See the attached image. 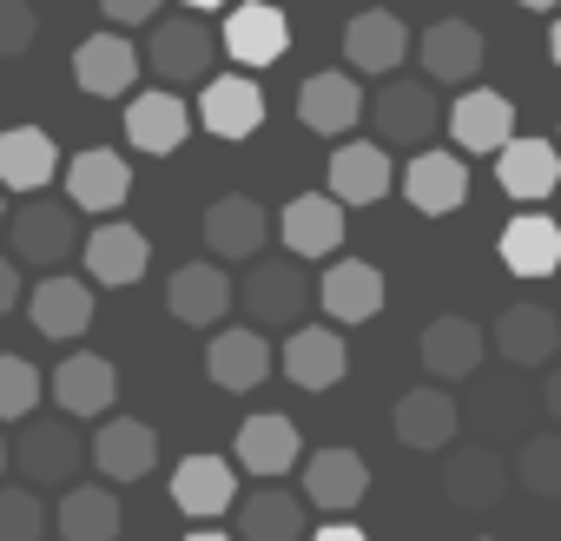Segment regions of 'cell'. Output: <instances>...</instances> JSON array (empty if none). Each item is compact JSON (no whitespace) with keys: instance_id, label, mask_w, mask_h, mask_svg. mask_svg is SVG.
<instances>
[{"instance_id":"d4e9b609","label":"cell","mask_w":561,"mask_h":541,"mask_svg":"<svg viewBox=\"0 0 561 541\" xmlns=\"http://www.w3.org/2000/svg\"><path fill=\"white\" fill-rule=\"evenodd\" d=\"M456 429H462V403L449 396V390H403V403H397V442L403 449H423V456H443L449 442H456Z\"/></svg>"},{"instance_id":"4316f807","label":"cell","mask_w":561,"mask_h":541,"mask_svg":"<svg viewBox=\"0 0 561 541\" xmlns=\"http://www.w3.org/2000/svg\"><path fill=\"white\" fill-rule=\"evenodd\" d=\"M277 238L291 244V257H337L344 244V205L331 192H298L277 218Z\"/></svg>"},{"instance_id":"cb8c5ba5","label":"cell","mask_w":561,"mask_h":541,"mask_svg":"<svg viewBox=\"0 0 561 541\" xmlns=\"http://www.w3.org/2000/svg\"><path fill=\"white\" fill-rule=\"evenodd\" d=\"M47 390H54V403H60L67 416H106L113 396H119V370H113V357H100V350H73V357L47 377Z\"/></svg>"},{"instance_id":"7a4b0ae2","label":"cell","mask_w":561,"mask_h":541,"mask_svg":"<svg viewBox=\"0 0 561 541\" xmlns=\"http://www.w3.org/2000/svg\"><path fill=\"white\" fill-rule=\"evenodd\" d=\"M14 244V264H67L80 251V231H73V205H54V198H27L21 211H8V231H0Z\"/></svg>"},{"instance_id":"5b68a950","label":"cell","mask_w":561,"mask_h":541,"mask_svg":"<svg viewBox=\"0 0 561 541\" xmlns=\"http://www.w3.org/2000/svg\"><path fill=\"white\" fill-rule=\"evenodd\" d=\"M218 41H225V54L238 67H271V60L291 54V21H285V8H271V0H238L225 14Z\"/></svg>"},{"instance_id":"52a82bcc","label":"cell","mask_w":561,"mask_h":541,"mask_svg":"<svg viewBox=\"0 0 561 541\" xmlns=\"http://www.w3.org/2000/svg\"><path fill=\"white\" fill-rule=\"evenodd\" d=\"M218 47H225V41H218L205 21H159L146 60H152V73H159L165 87H185V80H205V73H211Z\"/></svg>"},{"instance_id":"60d3db41","label":"cell","mask_w":561,"mask_h":541,"mask_svg":"<svg viewBox=\"0 0 561 541\" xmlns=\"http://www.w3.org/2000/svg\"><path fill=\"white\" fill-rule=\"evenodd\" d=\"M41 390H47V377H41L27 357H0V423H21V416H34Z\"/></svg>"},{"instance_id":"b9f144b4","label":"cell","mask_w":561,"mask_h":541,"mask_svg":"<svg viewBox=\"0 0 561 541\" xmlns=\"http://www.w3.org/2000/svg\"><path fill=\"white\" fill-rule=\"evenodd\" d=\"M47 534V502L14 482V488H0V541H41Z\"/></svg>"},{"instance_id":"1f68e13d","label":"cell","mask_w":561,"mask_h":541,"mask_svg":"<svg viewBox=\"0 0 561 541\" xmlns=\"http://www.w3.org/2000/svg\"><path fill=\"white\" fill-rule=\"evenodd\" d=\"M462 416L482 429V442H528V423H535V390L502 383V377H482V390L469 396V410H462Z\"/></svg>"},{"instance_id":"f5cc1de1","label":"cell","mask_w":561,"mask_h":541,"mask_svg":"<svg viewBox=\"0 0 561 541\" xmlns=\"http://www.w3.org/2000/svg\"><path fill=\"white\" fill-rule=\"evenodd\" d=\"M8 462H14V442H8V436H0V475H8Z\"/></svg>"},{"instance_id":"277c9868","label":"cell","mask_w":561,"mask_h":541,"mask_svg":"<svg viewBox=\"0 0 561 541\" xmlns=\"http://www.w3.org/2000/svg\"><path fill=\"white\" fill-rule=\"evenodd\" d=\"M80 462H87V442L60 416H34V429L14 436V469H21L27 488H67Z\"/></svg>"},{"instance_id":"44dd1931","label":"cell","mask_w":561,"mask_h":541,"mask_svg":"<svg viewBox=\"0 0 561 541\" xmlns=\"http://www.w3.org/2000/svg\"><path fill=\"white\" fill-rule=\"evenodd\" d=\"M482 27L476 21H436L423 41H416V60H423V73L436 80V87H469L476 73H482Z\"/></svg>"},{"instance_id":"d590c367","label":"cell","mask_w":561,"mask_h":541,"mask_svg":"<svg viewBox=\"0 0 561 541\" xmlns=\"http://www.w3.org/2000/svg\"><path fill=\"white\" fill-rule=\"evenodd\" d=\"M205 370H211L218 390H238V396H244V390H257V383L271 377V344H264L257 331H244V324H238V331H218V337L205 344Z\"/></svg>"},{"instance_id":"9a60e30c","label":"cell","mask_w":561,"mask_h":541,"mask_svg":"<svg viewBox=\"0 0 561 541\" xmlns=\"http://www.w3.org/2000/svg\"><path fill=\"white\" fill-rule=\"evenodd\" d=\"M73 80L80 93L93 100H133V80H139V54L126 34H87L73 47Z\"/></svg>"},{"instance_id":"4dcf8cb0","label":"cell","mask_w":561,"mask_h":541,"mask_svg":"<svg viewBox=\"0 0 561 541\" xmlns=\"http://www.w3.org/2000/svg\"><path fill=\"white\" fill-rule=\"evenodd\" d=\"M495 179H502L508 198L541 205L548 192H561V146H548V139H508L495 152Z\"/></svg>"},{"instance_id":"816d5d0a","label":"cell","mask_w":561,"mask_h":541,"mask_svg":"<svg viewBox=\"0 0 561 541\" xmlns=\"http://www.w3.org/2000/svg\"><path fill=\"white\" fill-rule=\"evenodd\" d=\"M185 541H231V534H218V528H198V534H185Z\"/></svg>"},{"instance_id":"74e56055","label":"cell","mask_w":561,"mask_h":541,"mask_svg":"<svg viewBox=\"0 0 561 541\" xmlns=\"http://www.w3.org/2000/svg\"><path fill=\"white\" fill-rule=\"evenodd\" d=\"M238 541H311L305 534V495L264 482L257 495H244L238 508Z\"/></svg>"},{"instance_id":"7bdbcfd3","label":"cell","mask_w":561,"mask_h":541,"mask_svg":"<svg viewBox=\"0 0 561 541\" xmlns=\"http://www.w3.org/2000/svg\"><path fill=\"white\" fill-rule=\"evenodd\" d=\"M34 34H41V21H34L27 0H0V60L27 54V47H34Z\"/></svg>"},{"instance_id":"f35d334b","label":"cell","mask_w":561,"mask_h":541,"mask_svg":"<svg viewBox=\"0 0 561 541\" xmlns=\"http://www.w3.org/2000/svg\"><path fill=\"white\" fill-rule=\"evenodd\" d=\"M54 528H60L67 541H113V534H119V495L100 488V482H73V488L60 495Z\"/></svg>"},{"instance_id":"7402d4cb","label":"cell","mask_w":561,"mask_h":541,"mask_svg":"<svg viewBox=\"0 0 561 541\" xmlns=\"http://www.w3.org/2000/svg\"><path fill=\"white\" fill-rule=\"evenodd\" d=\"M119 126H126V146H139V152L165 159V152H179V146H185L192 113H185V100H179L172 87H159V93H133Z\"/></svg>"},{"instance_id":"4fadbf2b","label":"cell","mask_w":561,"mask_h":541,"mask_svg":"<svg viewBox=\"0 0 561 541\" xmlns=\"http://www.w3.org/2000/svg\"><path fill=\"white\" fill-rule=\"evenodd\" d=\"M318 304L331 324H370L383 311V270L364 257H331V270L318 278Z\"/></svg>"},{"instance_id":"83f0119b","label":"cell","mask_w":561,"mask_h":541,"mask_svg":"<svg viewBox=\"0 0 561 541\" xmlns=\"http://www.w3.org/2000/svg\"><path fill=\"white\" fill-rule=\"evenodd\" d=\"M344 60H351V73H397L410 60V27L390 8H364L344 27Z\"/></svg>"},{"instance_id":"f907efd6","label":"cell","mask_w":561,"mask_h":541,"mask_svg":"<svg viewBox=\"0 0 561 541\" xmlns=\"http://www.w3.org/2000/svg\"><path fill=\"white\" fill-rule=\"evenodd\" d=\"M515 8H535V14H548V8H561V0H515Z\"/></svg>"},{"instance_id":"e0dca14e","label":"cell","mask_w":561,"mask_h":541,"mask_svg":"<svg viewBox=\"0 0 561 541\" xmlns=\"http://www.w3.org/2000/svg\"><path fill=\"white\" fill-rule=\"evenodd\" d=\"M126 192H133V165H126V152H113V146H87V152L67 159V198H73V211H119Z\"/></svg>"},{"instance_id":"836d02e7","label":"cell","mask_w":561,"mask_h":541,"mask_svg":"<svg viewBox=\"0 0 561 541\" xmlns=\"http://www.w3.org/2000/svg\"><path fill=\"white\" fill-rule=\"evenodd\" d=\"M264 238H271V218H264L257 198H244V192L211 198V211H205V244H211L218 257H257Z\"/></svg>"},{"instance_id":"8d00e7d4","label":"cell","mask_w":561,"mask_h":541,"mask_svg":"<svg viewBox=\"0 0 561 541\" xmlns=\"http://www.w3.org/2000/svg\"><path fill=\"white\" fill-rule=\"evenodd\" d=\"M502 264L515 278H548L561 270V218H541V211H522L502 225Z\"/></svg>"},{"instance_id":"9c48e42d","label":"cell","mask_w":561,"mask_h":541,"mask_svg":"<svg viewBox=\"0 0 561 541\" xmlns=\"http://www.w3.org/2000/svg\"><path fill=\"white\" fill-rule=\"evenodd\" d=\"M277 370H285L298 390L324 396V390H337V383H344L351 350H344V337H337L331 324H298V337H285V357H277Z\"/></svg>"},{"instance_id":"2e32d148","label":"cell","mask_w":561,"mask_h":541,"mask_svg":"<svg viewBox=\"0 0 561 541\" xmlns=\"http://www.w3.org/2000/svg\"><path fill=\"white\" fill-rule=\"evenodd\" d=\"M449 139H456L462 152H489V159H495V152L515 139V106H508V93L462 87L456 106H449Z\"/></svg>"},{"instance_id":"ab89813d","label":"cell","mask_w":561,"mask_h":541,"mask_svg":"<svg viewBox=\"0 0 561 541\" xmlns=\"http://www.w3.org/2000/svg\"><path fill=\"white\" fill-rule=\"evenodd\" d=\"M515 482L535 502H561V429H541L515 449Z\"/></svg>"},{"instance_id":"603a6c76","label":"cell","mask_w":561,"mask_h":541,"mask_svg":"<svg viewBox=\"0 0 561 541\" xmlns=\"http://www.w3.org/2000/svg\"><path fill=\"white\" fill-rule=\"evenodd\" d=\"M331 198L337 205H377L390 185H397V172H390V146H377V139H344L337 152H331Z\"/></svg>"},{"instance_id":"db71d44e","label":"cell","mask_w":561,"mask_h":541,"mask_svg":"<svg viewBox=\"0 0 561 541\" xmlns=\"http://www.w3.org/2000/svg\"><path fill=\"white\" fill-rule=\"evenodd\" d=\"M0 231H8V205H0Z\"/></svg>"},{"instance_id":"e575fe53","label":"cell","mask_w":561,"mask_h":541,"mask_svg":"<svg viewBox=\"0 0 561 541\" xmlns=\"http://www.w3.org/2000/svg\"><path fill=\"white\" fill-rule=\"evenodd\" d=\"M93 462H100L106 482H139V475H152V462H159V436H152V423H139V416H113V423L93 436Z\"/></svg>"},{"instance_id":"f6af8a7d","label":"cell","mask_w":561,"mask_h":541,"mask_svg":"<svg viewBox=\"0 0 561 541\" xmlns=\"http://www.w3.org/2000/svg\"><path fill=\"white\" fill-rule=\"evenodd\" d=\"M21 304V264L14 257H0V318H8Z\"/></svg>"},{"instance_id":"30bf717a","label":"cell","mask_w":561,"mask_h":541,"mask_svg":"<svg viewBox=\"0 0 561 541\" xmlns=\"http://www.w3.org/2000/svg\"><path fill=\"white\" fill-rule=\"evenodd\" d=\"M370 113V100H364V87L351 80V73H311L305 87H298V119L318 133V139H351V126Z\"/></svg>"},{"instance_id":"7c38bea8","label":"cell","mask_w":561,"mask_h":541,"mask_svg":"<svg viewBox=\"0 0 561 541\" xmlns=\"http://www.w3.org/2000/svg\"><path fill=\"white\" fill-rule=\"evenodd\" d=\"M489 350H495V337H482V324H469L456 311L449 318H430V331H423V370L436 383H469Z\"/></svg>"},{"instance_id":"484cf974","label":"cell","mask_w":561,"mask_h":541,"mask_svg":"<svg viewBox=\"0 0 561 541\" xmlns=\"http://www.w3.org/2000/svg\"><path fill=\"white\" fill-rule=\"evenodd\" d=\"M370 495V462L357 449H318L305 456V502H318L324 515H351Z\"/></svg>"},{"instance_id":"ee69618b","label":"cell","mask_w":561,"mask_h":541,"mask_svg":"<svg viewBox=\"0 0 561 541\" xmlns=\"http://www.w3.org/2000/svg\"><path fill=\"white\" fill-rule=\"evenodd\" d=\"M159 8H165V0H100V14H106L113 27H139V21H159Z\"/></svg>"},{"instance_id":"8fae6325","label":"cell","mask_w":561,"mask_h":541,"mask_svg":"<svg viewBox=\"0 0 561 541\" xmlns=\"http://www.w3.org/2000/svg\"><path fill=\"white\" fill-rule=\"evenodd\" d=\"M489 337H495V357L515 364V370H535V364L561 357V318L548 304H508Z\"/></svg>"},{"instance_id":"681fc988","label":"cell","mask_w":561,"mask_h":541,"mask_svg":"<svg viewBox=\"0 0 561 541\" xmlns=\"http://www.w3.org/2000/svg\"><path fill=\"white\" fill-rule=\"evenodd\" d=\"M548 54H554V67H561V21L548 27Z\"/></svg>"},{"instance_id":"ffe728a7","label":"cell","mask_w":561,"mask_h":541,"mask_svg":"<svg viewBox=\"0 0 561 541\" xmlns=\"http://www.w3.org/2000/svg\"><path fill=\"white\" fill-rule=\"evenodd\" d=\"M60 172H67L60 165V146L41 126H8V133H0V185H8V192L41 198Z\"/></svg>"},{"instance_id":"6da1fadb","label":"cell","mask_w":561,"mask_h":541,"mask_svg":"<svg viewBox=\"0 0 561 541\" xmlns=\"http://www.w3.org/2000/svg\"><path fill=\"white\" fill-rule=\"evenodd\" d=\"M244 318L251 324H298L305 304L318 298V285L305 278V257H257L244 270Z\"/></svg>"},{"instance_id":"f546056e","label":"cell","mask_w":561,"mask_h":541,"mask_svg":"<svg viewBox=\"0 0 561 541\" xmlns=\"http://www.w3.org/2000/svg\"><path fill=\"white\" fill-rule=\"evenodd\" d=\"M298 456H305V436H298L291 416L264 410V416H244V423H238V462H244L251 475L277 482L285 469H298Z\"/></svg>"},{"instance_id":"d6986e66","label":"cell","mask_w":561,"mask_h":541,"mask_svg":"<svg viewBox=\"0 0 561 541\" xmlns=\"http://www.w3.org/2000/svg\"><path fill=\"white\" fill-rule=\"evenodd\" d=\"M27 311H34V331H41L47 344H73V337L93 331V285L54 270V278L34 285V304H27Z\"/></svg>"},{"instance_id":"bcb514c9","label":"cell","mask_w":561,"mask_h":541,"mask_svg":"<svg viewBox=\"0 0 561 541\" xmlns=\"http://www.w3.org/2000/svg\"><path fill=\"white\" fill-rule=\"evenodd\" d=\"M311 541H370V534H364L357 521H324V528H318Z\"/></svg>"},{"instance_id":"5bb4252c","label":"cell","mask_w":561,"mask_h":541,"mask_svg":"<svg viewBox=\"0 0 561 541\" xmlns=\"http://www.w3.org/2000/svg\"><path fill=\"white\" fill-rule=\"evenodd\" d=\"M231 304H238V285L225 278L218 264H179V270H172V285H165V311H172L179 324H192V331L225 324Z\"/></svg>"},{"instance_id":"c3c4849f","label":"cell","mask_w":561,"mask_h":541,"mask_svg":"<svg viewBox=\"0 0 561 541\" xmlns=\"http://www.w3.org/2000/svg\"><path fill=\"white\" fill-rule=\"evenodd\" d=\"M192 14H211V8H238V0H185Z\"/></svg>"},{"instance_id":"8992f818","label":"cell","mask_w":561,"mask_h":541,"mask_svg":"<svg viewBox=\"0 0 561 541\" xmlns=\"http://www.w3.org/2000/svg\"><path fill=\"white\" fill-rule=\"evenodd\" d=\"M508 482H515V469L489 442H462V449L443 456V495L456 508H502L508 502Z\"/></svg>"},{"instance_id":"7dc6e473","label":"cell","mask_w":561,"mask_h":541,"mask_svg":"<svg viewBox=\"0 0 561 541\" xmlns=\"http://www.w3.org/2000/svg\"><path fill=\"white\" fill-rule=\"evenodd\" d=\"M541 410L561 423V364H554V370H548V383H541Z\"/></svg>"},{"instance_id":"ba28073f","label":"cell","mask_w":561,"mask_h":541,"mask_svg":"<svg viewBox=\"0 0 561 541\" xmlns=\"http://www.w3.org/2000/svg\"><path fill=\"white\" fill-rule=\"evenodd\" d=\"M198 126L211 133V139H251L257 126H264V87L251 80V73H218V80H205V93H198Z\"/></svg>"},{"instance_id":"3957f363","label":"cell","mask_w":561,"mask_h":541,"mask_svg":"<svg viewBox=\"0 0 561 541\" xmlns=\"http://www.w3.org/2000/svg\"><path fill=\"white\" fill-rule=\"evenodd\" d=\"M370 126H377V146H410V152H430V133L449 126L436 113V93L423 80H390L377 87L370 100Z\"/></svg>"},{"instance_id":"f1b7e54d","label":"cell","mask_w":561,"mask_h":541,"mask_svg":"<svg viewBox=\"0 0 561 541\" xmlns=\"http://www.w3.org/2000/svg\"><path fill=\"white\" fill-rule=\"evenodd\" d=\"M146 264H152V244H146L139 225H100V231L87 238V278L106 285V291L139 285V278H146Z\"/></svg>"},{"instance_id":"d6a6232c","label":"cell","mask_w":561,"mask_h":541,"mask_svg":"<svg viewBox=\"0 0 561 541\" xmlns=\"http://www.w3.org/2000/svg\"><path fill=\"white\" fill-rule=\"evenodd\" d=\"M172 502L192 515V521H218L231 502H238V475L225 456H185L172 469Z\"/></svg>"},{"instance_id":"ac0fdd59","label":"cell","mask_w":561,"mask_h":541,"mask_svg":"<svg viewBox=\"0 0 561 541\" xmlns=\"http://www.w3.org/2000/svg\"><path fill=\"white\" fill-rule=\"evenodd\" d=\"M403 198L423 211V218H449V211H462V198H469V165L456 159V152H410V165H403Z\"/></svg>"}]
</instances>
